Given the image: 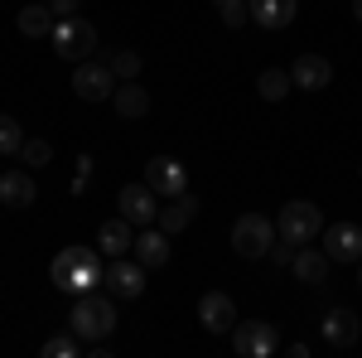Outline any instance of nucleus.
<instances>
[{
  "label": "nucleus",
  "mask_w": 362,
  "mask_h": 358,
  "mask_svg": "<svg viewBox=\"0 0 362 358\" xmlns=\"http://www.w3.org/2000/svg\"><path fill=\"white\" fill-rule=\"evenodd\" d=\"M49 281H54L58 291H68V296H92L102 281H107V267H102V257L87 247H68L63 257L49 262Z\"/></svg>",
  "instance_id": "1"
},
{
  "label": "nucleus",
  "mask_w": 362,
  "mask_h": 358,
  "mask_svg": "<svg viewBox=\"0 0 362 358\" xmlns=\"http://www.w3.org/2000/svg\"><path fill=\"white\" fill-rule=\"evenodd\" d=\"M68 330L78 334L83 344H97L116 330V296H78L73 310H68Z\"/></svg>",
  "instance_id": "2"
},
{
  "label": "nucleus",
  "mask_w": 362,
  "mask_h": 358,
  "mask_svg": "<svg viewBox=\"0 0 362 358\" xmlns=\"http://www.w3.org/2000/svg\"><path fill=\"white\" fill-rule=\"evenodd\" d=\"M276 233H280V242H290V247H309V242L324 233V213H319L309 198H290V203L280 208V218H276Z\"/></svg>",
  "instance_id": "3"
},
{
  "label": "nucleus",
  "mask_w": 362,
  "mask_h": 358,
  "mask_svg": "<svg viewBox=\"0 0 362 358\" xmlns=\"http://www.w3.org/2000/svg\"><path fill=\"white\" fill-rule=\"evenodd\" d=\"M271 242H276V223L266 218V213H242V218L232 223V252L237 257L256 262V257L271 252Z\"/></svg>",
  "instance_id": "4"
},
{
  "label": "nucleus",
  "mask_w": 362,
  "mask_h": 358,
  "mask_svg": "<svg viewBox=\"0 0 362 358\" xmlns=\"http://www.w3.org/2000/svg\"><path fill=\"white\" fill-rule=\"evenodd\" d=\"M116 83H121V78L112 73L107 58H83V63L73 68V92H78L83 102H112Z\"/></svg>",
  "instance_id": "5"
},
{
  "label": "nucleus",
  "mask_w": 362,
  "mask_h": 358,
  "mask_svg": "<svg viewBox=\"0 0 362 358\" xmlns=\"http://www.w3.org/2000/svg\"><path fill=\"white\" fill-rule=\"evenodd\" d=\"M54 49L58 58H68V63H83V58L97 54V29L87 25V20H58L54 25Z\"/></svg>",
  "instance_id": "6"
},
{
  "label": "nucleus",
  "mask_w": 362,
  "mask_h": 358,
  "mask_svg": "<svg viewBox=\"0 0 362 358\" xmlns=\"http://www.w3.org/2000/svg\"><path fill=\"white\" fill-rule=\"evenodd\" d=\"M232 349H237L242 358H271L280 349V339H276V330H271L266 320H247V325L237 320V325H232Z\"/></svg>",
  "instance_id": "7"
},
{
  "label": "nucleus",
  "mask_w": 362,
  "mask_h": 358,
  "mask_svg": "<svg viewBox=\"0 0 362 358\" xmlns=\"http://www.w3.org/2000/svg\"><path fill=\"white\" fill-rule=\"evenodd\" d=\"M145 184L160 194V198H179V194H189V169L179 165L174 155H155L145 165Z\"/></svg>",
  "instance_id": "8"
},
{
  "label": "nucleus",
  "mask_w": 362,
  "mask_h": 358,
  "mask_svg": "<svg viewBox=\"0 0 362 358\" xmlns=\"http://www.w3.org/2000/svg\"><path fill=\"white\" fill-rule=\"evenodd\" d=\"M102 286L112 291L116 301H140V296H145V267H140L136 257H112Z\"/></svg>",
  "instance_id": "9"
},
{
  "label": "nucleus",
  "mask_w": 362,
  "mask_h": 358,
  "mask_svg": "<svg viewBox=\"0 0 362 358\" xmlns=\"http://www.w3.org/2000/svg\"><path fill=\"white\" fill-rule=\"evenodd\" d=\"M155 198H160V194L140 179V184H126V189L116 194V208H121V218H131L136 228H150V223L160 218V203H155Z\"/></svg>",
  "instance_id": "10"
},
{
  "label": "nucleus",
  "mask_w": 362,
  "mask_h": 358,
  "mask_svg": "<svg viewBox=\"0 0 362 358\" xmlns=\"http://www.w3.org/2000/svg\"><path fill=\"white\" fill-rule=\"evenodd\" d=\"M324 344H334V349H353L362 339V320L358 310H348V305H334V310H324Z\"/></svg>",
  "instance_id": "11"
},
{
  "label": "nucleus",
  "mask_w": 362,
  "mask_h": 358,
  "mask_svg": "<svg viewBox=\"0 0 362 358\" xmlns=\"http://www.w3.org/2000/svg\"><path fill=\"white\" fill-rule=\"evenodd\" d=\"M198 325H203L208 334H232V325H237V305H232V296L208 291V296L198 301Z\"/></svg>",
  "instance_id": "12"
},
{
  "label": "nucleus",
  "mask_w": 362,
  "mask_h": 358,
  "mask_svg": "<svg viewBox=\"0 0 362 358\" xmlns=\"http://www.w3.org/2000/svg\"><path fill=\"white\" fill-rule=\"evenodd\" d=\"M131 257H136L145 272H160V267H169V233H165V228H155V223H150V228H140Z\"/></svg>",
  "instance_id": "13"
},
{
  "label": "nucleus",
  "mask_w": 362,
  "mask_h": 358,
  "mask_svg": "<svg viewBox=\"0 0 362 358\" xmlns=\"http://www.w3.org/2000/svg\"><path fill=\"white\" fill-rule=\"evenodd\" d=\"M290 78L300 92H324V87L334 83V63L324 54H300L295 58V68H290Z\"/></svg>",
  "instance_id": "14"
},
{
  "label": "nucleus",
  "mask_w": 362,
  "mask_h": 358,
  "mask_svg": "<svg viewBox=\"0 0 362 358\" xmlns=\"http://www.w3.org/2000/svg\"><path fill=\"white\" fill-rule=\"evenodd\" d=\"M324 252H329V262H362V228L358 223H334L324 233Z\"/></svg>",
  "instance_id": "15"
},
{
  "label": "nucleus",
  "mask_w": 362,
  "mask_h": 358,
  "mask_svg": "<svg viewBox=\"0 0 362 358\" xmlns=\"http://www.w3.org/2000/svg\"><path fill=\"white\" fill-rule=\"evenodd\" d=\"M39 198V184L29 169H0V203L5 208H29Z\"/></svg>",
  "instance_id": "16"
},
{
  "label": "nucleus",
  "mask_w": 362,
  "mask_h": 358,
  "mask_svg": "<svg viewBox=\"0 0 362 358\" xmlns=\"http://www.w3.org/2000/svg\"><path fill=\"white\" fill-rule=\"evenodd\" d=\"M329 267H334V262H329V252H324V247H300V252H295V262H290V272L300 276L305 286H329Z\"/></svg>",
  "instance_id": "17"
},
{
  "label": "nucleus",
  "mask_w": 362,
  "mask_h": 358,
  "mask_svg": "<svg viewBox=\"0 0 362 358\" xmlns=\"http://www.w3.org/2000/svg\"><path fill=\"white\" fill-rule=\"evenodd\" d=\"M247 10L261 29H285V25H295L300 0H247Z\"/></svg>",
  "instance_id": "18"
},
{
  "label": "nucleus",
  "mask_w": 362,
  "mask_h": 358,
  "mask_svg": "<svg viewBox=\"0 0 362 358\" xmlns=\"http://www.w3.org/2000/svg\"><path fill=\"white\" fill-rule=\"evenodd\" d=\"M131 247H136V223H131V218L102 223V233H97V252H107V257H126Z\"/></svg>",
  "instance_id": "19"
},
{
  "label": "nucleus",
  "mask_w": 362,
  "mask_h": 358,
  "mask_svg": "<svg viewBox=\"0 0 362 358\" xmlns=\"http://www.w3.org/2000/svg\"><path fill=\"white\" fill-rule=\"evenodd\" d=\"M194 218H198V198H194V194H179V198H165V208H160L155 228H165L169 237H174V233H184Z\"/></svg>",
  "instance_id": "20"
},
{
  "label": "nucleus",
  "mask_w": 362,
  "mask_h": 358,
  "mask_svg": "<svg viewBox=\"0 0 362 358\" xmlns=\"http://www.w3.org/2000/svg\"><path fill=\"white\" fill-rule=\"evenodd\" d=\"M112 107L126 116V121H136V116H145L150 111V92L140 83H116V92H112Z\"/></svg>",
  "instance_id": "21"
},
{
  "label": "nucleus",
  "mask_w": 362,
  "mask_h": 358,
  "mask_svg": "<svg viewBox=\"0 0 362 358\" xmlns=\"http://www.w3.org/2000/svg\"><path fill=\"white\" fill-rule=\"evenodd\" d=\"M15 20H20V34H25V39H44V34H54V25H58V15L49 10V0H44V5H25Z\"/></svg>",
  "instance_id": "22"
},
{
  "label": "nucleus",
  "mask_w": 362,
  "mask_h": 358,
  "mask_svg": "<svg viewBox=\"0 0 362 358\" xmlns=\"http://www.w3.org/2000/svg\"><path fill=\"white\" fill-rule=\"evenodd\" d=\"M290 87H295V78H290L285 68H266V73L256 78V92H261L266 102H285V97H290Z\"/></svg>",
  "instance_id": "23"
},
{
  "label": "nucleus",
  "mask_w": 362,
  "mask_h": 358,
  "mask_svg": "<svg viewBox=\"0 0 362 358\" xmlns=\"http://www.w3.org/2000/svg\"><path fill=\"white\" fill-rule=\"evenodd\" d=\"M107 63H112V73L121 78V83H136V78H140V54H136V49H116Z\"/></svg>",
  "instance_id": "24"
},
{
  "label": "nucleus",
  "mask_w": 362,
  "mask_h": 358,
  "mask_svg": "<svg viewBox=\"0 0 362 358\" xmlns=\"http://www.w3.org/2000/svg\"><path fill=\"white\" fill-rule=\"evenodd\" d=\"M83 354V339L68 330V334H54V339H44V358H73Z\"/></svg>",
  "instance_id": "25"
},
{
  "label": "nucleus",
  "mask_w": 362,
  "mask_h": 358,
  "mask_svg": "<svg viewBox=\"0 0 362 358\" xmlns=\"http://www.w3.org/2000/svg\"><path fill=\"white\" fill-rule=\"evenodd\" d=\"M20 145H25V131H20V121L0 111V155H20Z\"/></svg>",
  "instance_id": "26"
},
{
  "label": "nucleus",
  "mask_w": 362,
  "mask_h": 358,
  "mask_svg": "<svg viewBox=\"0 0 362 358\" xmlns=\"http://www.w3.org/2000/svg\"><path fill=\"white\" fill-rule=\"evenodd\" d=\"M20 160H25V169H44L54 160V145H49V140H25V145H20Z\"/></svg>",
  "instance_id": "27"
},
{
  "label": "nucleus",
  "mask_w": 362,
  "mask_h": 358,
  "mask_svg": "<svg viewBox=\"0 0 362 358\" xmlns=\"http://www.w3.org/2000/svg\"><path fill=\"white\" fill-rule=\"evenodd\" d=\"M218 15H223V25H227V29H242V25H247V20H251L247 0H232V5H223Z\"/></svg>",
  "instance_id": "28"
},
{
  "label": "nucleus",
  "mask_w": 362,
  "mask_h": 358,
  "mask_svg": "<svg viewBox=\"0 0 362 358\" xmlns=\"http://www.w3.org/2000/svg\"><path fill=\"white\" fill-rule=\"evenodd\" d=\"M295 252H300V247H290V242H271V252H266V257H271L276 267H290V262H295Z\"/></svg>",
  "instance_id": "29"
},
{
  "label": "nucleus",
  "mask_w": 362,
  "mask_h": 358,
  "mask_svg": "<svg viewBox=\"0 0 362 358\" xmlns=\"http://www.w3.org/2000/svg\"><path fill=\"white\" fill-rule=\"evenodd\" d=\"M49 10H54L58 20H73V15L83 10V0H49Z\"/></svg>",
  "instance_id": "30"
},
{
  "label": "nucleus",
  "mask_w": 362,
  "mask_h": 358,
  "mask_svg": "<svg viewBox=\"0 0 362 358\" xmlns=\"http://www.w3.org/2000/svg\"><path fill=\"white\" fill-rule=\"evenodd\" d=\"M353 15H358V20H362V0H353Z\"/></svg>",
  "instance_id": "31"
},
{
  "label": "nucleus",
  "mask_w": 362,
  "mask_h": 358,
  "mask_svg": "<svg viewBox=\"0 0 362 358\" xmlns=\"http://www.w3.org/2000/svg\"><path fill=\"white\" fill-rule=\"evenodd\" d=\"M213 5H218V10H223V5H232V0H213Z\"/></svg>",
  "instance_id": "32"
},
{
  "label": "nucleus",
  "mask_w": 362,
  "mask_h": 358,
  "mask_svg": "<svg viewBox=\"0 0 362 358\" xmlns=\"http://www.w3.org/2000/svg\"><path fill=\"white\" fill-rule=\"evenodd\" d=\"M358 286H362V262H358Z\"/></svg>",
  "instance_id": "33"
},
{
  "label": "nucleus",
  "mask_w": 362,
  "mask_h": 358,
  "mask_svg": "<svg viewBox=\"0 0 362 358\" xmlns=\"http://www.w3.org/2000/svg\"><path fill=\"white\" fill-rule=\"evenodd\" d=\"M358 174H362V169H358Z\"/></svg>",
  "instance_id": "34"
}]
</instances>
